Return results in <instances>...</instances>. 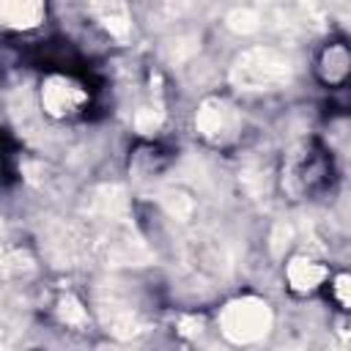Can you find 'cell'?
Segmentation results:
<instances>
[{"mask_svg": "<svg viewBox=\"0 0 351 351\" xmlns=\"http://www.w3.org/2000/svg\"><path fill=\"white\" fill-rule=\"evenodd\" d=\"M184 263L189 266V271L195 277L214 280V277H222V271L228 269V255L217 239L195 236L184 244Z\"/></svg>", "mask_w": 351, "mask_h": 351, "instance_id": "277c9868", "label": "cell"}, {"mask_svg": "<svg viewBox=\"0 0 351 351\" xmlns=\"http://www.w3.org/2000/svg\"><path fill=\"white\" fill-rule=\"evenodd\" d=\"M269 326H271L269 304L255 296L230 302L219 315V329L233 343H255L269 332Z\"/></svg>", "mask_w": 351, "mask_h": 351, "instance_id": "3957f363", "label": "cell"}, {"mask_svg": "<svg viewBox=\"0 0 351 351\" xmlns=\"http://www.w3.org/2000/svg\"><path fill=\"white\" fill-rule=\"evenodd\" d=\"M225 118H228V110L222 101H206L197 112V132L203 137H217L222 129H225Z\"/></svg>", "mask_w": 351, "mask_h": 351, "instance_id": "30bf717a", "label": "cell"}, {"mask_svg": "<svg viewBox=\"0 0 351 351\" xmlns=\"http://www.w3.org/2000/svg\"><path fill=\"white\" fill-rule=\"evenodd\" d=\"M165 208H167L170 217H176V219H186V217L195 211V200H192L186 192L173 189V192L165 195Z\"/></svg>", "mask_w": 351, "mask_h": 351, "instance_id": "7c38bea8", "label": "cell"}, {"mask_svg": "<svg viewBox=\"0 0 351 351\" xmlns=\"http://www.w3.org/2000/svg\"><path fill=\"white\" fill-rule=\"evenodd\" d=\"M291 80V60L274 47L244 49L230 66V82L244 90L277 88Z\"/></svg>", "mask_w": 351, "mask_h": 351, "instance_id": "6da1fadb", "label": "cell"}, {"mask_svg": "<svg viewBox=\"0 0 351 351\" xmlns=\"http://www.w3.org/2000/svg\"><path fill=\"white\" fill-rule=\"evenodd\" d=\"M44 19V5L33 0H3L0 3V25L5 27H33Z\"/></svg>", "mask_w": 351, "mask_h": 351, "instance_id": "52a82bcc", "label": "cell"}, {"mask_svg": "<svg viewBox=\"0 0 351 351\" xmlns=\"http://www.w3.org/2000/svg\"><path fill=\"white\" fill-rule=\"evenodd\" d=\"M159 110H151V107H145V110H140L137 112V118H134V123H137V129L140 132H154L156 126H159Z\"/></svg>", "mask_w": 351, "mask_h": 351, "instance_id": "5bb4252c", "label": "cell"}, {"mask_svg": "<svg viewBox=\"0 0 351 351\" xmlns=\"http://www.w3.org/2000/svg\"><path fill=\"white\" fill-rule=\"evenodd\" d=\"M99 313L104 326L118 337H132L145 326V310L137 296L121 282H104L99 291Z\"/></svg>", "mask_w": 351, "mask_h": 351, "instance_id": "7a4b0ae2", "label": "cell"}, {"mask_svg": "<svg viewBox=\"0 0 351 351\" xmlns=\"http://www.w3.org/2000/svg\"><path fill=\"white\" fill-rule=\"evenodd\" d=\"M324 269L315 263V261H310V258H293L291 261V266H288V282L296 288V291H310V288H315L321 280H324Z\"/></svg>", "mask_w": 351, "mask_h": 351, "instance_id": "ba28073f", "label": "cell"}, {"mask_svg": "<svg viewBox=\"0 0 351 351\" xmlns=\"http://www.w3.org/2000/svg\"><path fill=\"white\" fill-rule=\"evenodd\" d=\"M85 99H88L85 90L66 77H49L41 88V107L52 118H66L77 112L85 104Z\"/></svg>", "mask_w": 351, "mask_h": 351, "instance_id": "5b68a950", "label": "cell"}, {"mask_svg": "<svg viewBox=\"0 0 351 351\" xmlns=\"http://www.w3.org/2000/svg\"><path fill=\"white\" fill-rule=\"evenodd\" d=\"M90 11H93V14L99 16V22H101L112 36H118V38H123V36L129 33V27H132L129 11H126L123 3H99V5H93Z\"/></svg>", "mask_w": 351, "mask_h": 351, "instance_id": "9c48e42d", "label": "cell"}, {"mask_svg": "<svg viewBox=\"0 0 351 351\" xmlns=\"http://www.w3.org/2000/svg\"><path fill=\"white\" fill-rule=\"evenodd\" d=\"M228 25H230V30H236V33H252V30H258L261 25H263V16H261V11L258 8H233L230 14H228Z\"/></svg>", "mask_w": 351, "mask_h": 351, "instance_id": "8fae6325", "label": "cell"}, {"mask_svg": "<svg viewBox=\"0 0 351 351\" xmlns=\"http://www.w3.org/2000/svg\"><path fill=\"white\" fill-rule=\"evenodd\" d=\"M60 318H63L66 324H71V326H82L88 315H85L82 304H80L74 296H63V299H60Z\"/></svg>", "mask_w": 351, "mask_h": 351, "instance_id": "4fadbf2b", "label": "cell"}, {"mask_svg": "<svg viewBox=\"0 0 351 351\" xmlns=\"http://www.w3.org/2000/svg\"><path fill=\"white\" fill-rule=\"evenodd\" d=\"M49 255L58 261V263H74L80 255H82V250L88 247L85 244V239L71 228V225H58V228H52L49 230Z\"/></svg>", "mask_w": 351, "mask_h": 351, "instance_id": "8992f818", "label": "cell"}]
</instances>
